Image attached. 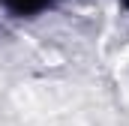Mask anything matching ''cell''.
<instances>
[{"label":"cell","instance_id":"1","mask_svg":"<svg viewBox=\"0 0 129 126\" xmlns=\"http://www.w3.org/2000/svg\"><path fill=\"white\" fill-rule=\"evenodd\" d=\"M12 12H18V15H36V12H42L45 6H51V0H3Z\"/></svg>","mask_w":129,"mask_h":126},{"label":"cell","instance_id":"2","mask_svg":"<svg viewBox=\"0 0 129 126\" xmlns=\"http://www.w3.org/2000/svg\"><path fill=\"white\" fill-rule=\"evenodd\" d=\"M123 6H126V9H129V0H123Z\"/></svg>","mask_w":129,"mask_h":126}]
</instances>
